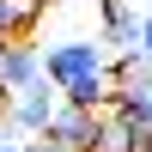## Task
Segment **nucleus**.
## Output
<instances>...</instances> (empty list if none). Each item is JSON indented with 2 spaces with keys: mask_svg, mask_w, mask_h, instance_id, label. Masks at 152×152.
<instances>
[{
  "mask_svg": "<svg viewBox=\"0 0 152 152\" xmlns=\"http://www.w3.org/2000/svg\"><path fill=\"white\" fill-rule=\"evenodd\" d=\"M104 67H110L104 37H55V43H43V79L49 85H73L85 73H104Z\"/></svg>",
  "mask_w": 152,
  "mask_h": 152,
  "instance_id": "1",
  "label": "nucleus"
},
{
  "mask_svg": "<svg viewBox=\"0 0 152 152\" xmlns=\"http://www.w3.org/2000/svg\"><path fill=\"white\" fill-rule=\"evenodd\" d=\"M61 104H67V97H61V85L37 79V85H24V91H12V97H6V116L37 140V134H49V122L61 116Z\"/></svg>",
  "mask_w": 152,
  "mask_h": 152,
  "instance_id": "2",
  "label": "nucleus"
},
{
  "mask_svg": "<svg viewBox=\"0 0 152 152\" xmlns=\"http://www.w3.org/2000/svg\"><path fill=\"white\" fill-rule=\"evenodd\" d=\"M140 0H97V37L110 43V55H128L140 43Z\"/></svg>",
  "mask_w": 152,
  "mask_h": 152,
  "instance_id": "3",
  "label": "nucleus"
},
{
  "mask_svg": "<svg viewBox=\"0 0 152 152\" xmlns=\"http://www.w3.org/2000/svg\"><path fill=\"white\" fill-rule=\"evenodd\" d=\"M43 79V43H24V37H12L6 55H0V91H24V85Z\"/></svg>",
  "mask_w": 152,
  "mask_h": 152,
  "instance_id": "4",
  "label": "nucleus"
},
{
  "mask_svg": "<svg viewBox=\"0 0 152 152\" xmlns=\"http://www.w3.org/2000/svg\"><path fill=\"white\" fill-rule=\"evenodd\" d=\"M97 116H104V110L61 104V116L49 122V140H55V146H67V152H91V140H97Z\"/></svg>",
  "mask_w": 152,
  "mask_h": 152,
  "instance_id": "5",
  "label": "nucleus"
},
{
  "mask_svg": "<svg viewBox=\"0 0 152 152\" xmlns=\"http://www.w3.org/2000/svg\"><path fill=\"white\" fill-rule=\"evenodd\" d=\"M146 146H152V128L128 122L122 110H104V116H97V140H91V152H146Z\"/></svg>",
  "mask_w": 152,
  "mask_h": 152,
  "instance_id": "6",
  "label": "nucleus"
},
{
  "mask_svg": "<svg viewBox=\"0 0 152 152\" xmlns=\"http://www.w3.org/2000/svg\"><path fill=\"white\" fill-rule=\"evenodd\" d=\"M110 110H122L128 122L152 128V85H116V104H110Z\"/></svg>",
  "mask_w": 152,
  "mask_h": 152,
  "instance_id": "7",
  "label": "nucleus"
},
{
  "mask_svg": "<svg viewBox=\"0 0 152 152\" xmlns=\"http://www.w3.org/2000/svg\"><path fill=\"white\" fill-rule=\"evenodd\" d=\"M37 12H43V0H0V37H24Z\"/></svg>",
  "mask_w": 152,
  "mask_h": 152,
  "instance_id": "8",
  "label": "nucleus"
},
{
  "mask_svg": "<svg viewBox=\"0 0 152 152\" xmlns=\"http://www.w3.org/2000/svg\"><path fill=\"white\" fill-rule=\"evenodd\" d=\"M24 146H31V134H24L18 122H12L6 110H0V152H24Z\"/></svg>",
  "mask_w": 152,
  "mask_h": 152,
  "instance_id": "9",
  "label": "nucleus"
},
{
  "mask_svg": "<svg viewBox=\"0 0 152 152\" xmlns=\"http://www.w3.org/2000/svg\"><path fill=\"white\" fill-rule=\"evenodd\" d=\"M134 49H140V55H152V6L140 12V43H134Z\"/></svg>",
  "mask_w": 152,
  "mask_h": 152,
  "instance_id": "10",
  "label": "nucleus"
},
{
  "mask_svg": "<svg viewBox=\"0 0 152 152\" xmlns=\"http://www.w3.org/2000/svg\"><path fill=\"white\" fill-rule=\"evenodd\" d=\"M24 152H67V146H55V140H49V134H37V140L24 146Z\"/></svg>",
  "mask_w": 152,
  "mask_h": 152,
  "instance_id": "11",
  "label": "nucleus"
},
{
  "mask_svg": "<svg viewBox=\"0 0 152 152\" xmlns=\"http://www.w3.org/2000/svg\"><path fill=\"white\" fill-rule=\"evenodd\" d=\"M6 43H12V37H0V55H6Z\"/></svg>",
  "mask_w": 152,
  "mask_h": 152,
  "instance_id": "12",
  "label": "nucleus"
},
{
  "mask_svg": "<svg viewBox=\"0 0 152 152\" xmlns=\"http://www.w3.org/2000/svg\"><path fill=\"white\" fill-rule=\"evenodd\" d=\"M0 110H6V91H0Z\"/></svg>",
  "mask_w": 152,
  "mask_h": 152,
  "instance_id": "13",
  "label": "nucleus"
},
{
  "mask_svg": "<svg viewBox=\"0 0 152 152\" xmlns=\"http://www.w3.org/2000/svg\"><path fill=\"white\" fill-rule=\"evenodd\" d=\"M140 6H152V0H140Z\"/></svg>",
  "mask_w": 152,
  "mask_h": 152,
  "instance_id": "14",
  "label": "nucleus"
},
{
  "mask_svg": "<svg viewBox=\"0 0 152 152\" xmlns=\"http://www.w3.org/2000/svg\"><path fill=\"white\" fill-rule=\"evenodd\" d=\"M146 152H152V146H146Z\"/></svg>",
  "mask_w": 152,
  "mask_h": 152,
  "instance_id": "15",
  "label": "nucleus"
}]
</instances>
